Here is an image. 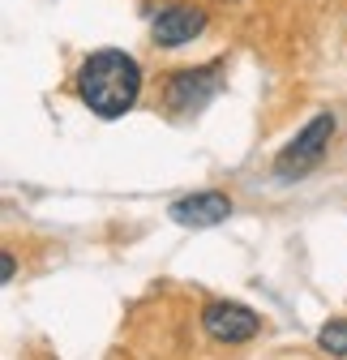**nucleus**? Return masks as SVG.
<instances>
[{"instance_id":"1","label":"nucleus","mask_w":347,"mask_h":360,"mask_svg":"<svg viewBox=\"0 0 347 360\" xmlns=\"http://www.w3.org/2000/svg\"><path fill=\"white\" fill-rule=\"evenodd\" d=\"M77 95L81 103L91 108L95 116L103 120H116L124 116L129 108L138 103L142 95V69L133 56H124V52H95L91 60H86L77 69Z\"/></svg>"},{"instance_id":"2","label":"nucleus","mask_w":347,"mask_h":360,"mask_svg":"<svg viewBox=\"0 0 347 360\" xmlns=\"http://www.w3.org/2000/svg\"><path fill=\"white\" fill-rule=\"evenodd\" d=\"M330 138H334V112H317L305 129L296 133V138L287 142V150L279 155V163H275V172L283 176V180H296V176H305L309 167H317L322 163V155L330 150Z\"/></svg>"},{"instance_id":"3","label":"nucleus","mask_w":347,"mask_h":360,"mask_svg":"<svg viewBox=\"0 0 347 360\" xmlns=\"http://www.w3.org/2000/svg\"><path fill=\"white\" fill-rule=\"evenodd\" d=\"M202 326L219 343H249L257 330H262V318H257L253 309L236 304V300H210L202 309Z\"/></svg>"},{"instance_id":"4","label":"nucleus","mask_w":347,"mask_h":360,"mask_svg":"<svg viewBox=\"0 0 347 360\" xmlns=\"http://www.w3.org/2000/svg\"><path fill=\"white\" fill-rule=\"evenodd\" d=\"M228 214H232V198L219 189H202L193 198L171 202V223H181V228H219V223H228Z\"/></svg>"},{"instance_id":"5","label":"nucleus","mask_w":347,"mask_h":360,"mask_svg":"<svg viewBox=\"0 0 347 360\" xmlns=\"http://www.w3.org/2000/svg\"><path fill=\"white\" fill-rule=\"evenodd\" d=\"M202 30H206V9L197 5H167L155 18V43H163V48H181V43L197 39Z\"/></svg>"},{"instance_id":"6","label":"nucleus","mask_w":347,"mask_h":360,"mask_svg":"<svg viewBox=\"0 0 347 360\" xmlns=\"http://www.w3.org/2000/svg\"><path fill=\"white\" fill-rule=\"evenodd\" d=\"M214 82H219V69H185L167 82V108L171 112H193L214 95Z\"/></svg>"},{"instance_id":"7","label":"nucleus","mask_w":347,"mask_h":360,"mask_svg":"<svg viewBox=\"0 0 347 360\" xmlns=\"http://www.w3.org/2000/svg\"><path fill=\"white\" fill-rule=\"evenodd\" d=\"M317 347H322V352H330V356H347V322H343V318L326 322V326H322V335H317Z\"/></svg>"},{"instance_id":"8","label":"nucleus","mask_w":347,"mask_h":360,"mask_svg":"<svg viewBox=\"0 0 347 360\" xmlns=\"http://www.w3.org/2000/svg\"><path fill=\"white\" fill-rule=\"evenodd\" d=\"M0 275H5V283L18 275V257H13V253H0Z\"/></svg>"}]
</instances>
